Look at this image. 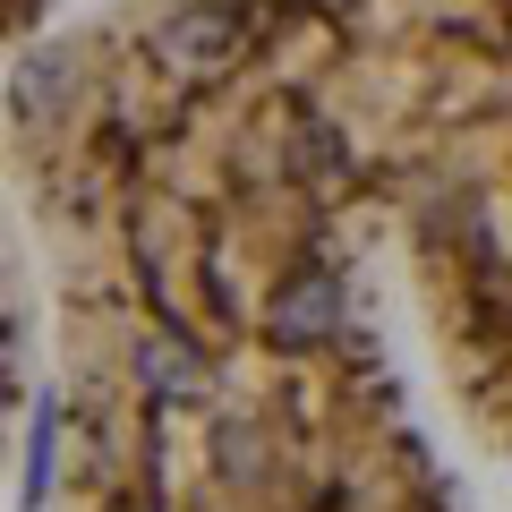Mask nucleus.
<instances>
[{"mask_svg":"<svg viewBox=\"0 0 512 512\" xmlns=\"http://www.w3.org/2000/svg\"><path fill=\"white\" fill-rule=\"evenodd\" d=\"M52 384L18 512H461L359 0H103L9 86Z\"/></svg>","mask_w":512,"mask_h":512,"instance_id":"f257e3e1","label":"nucleus"}]
</instances>
